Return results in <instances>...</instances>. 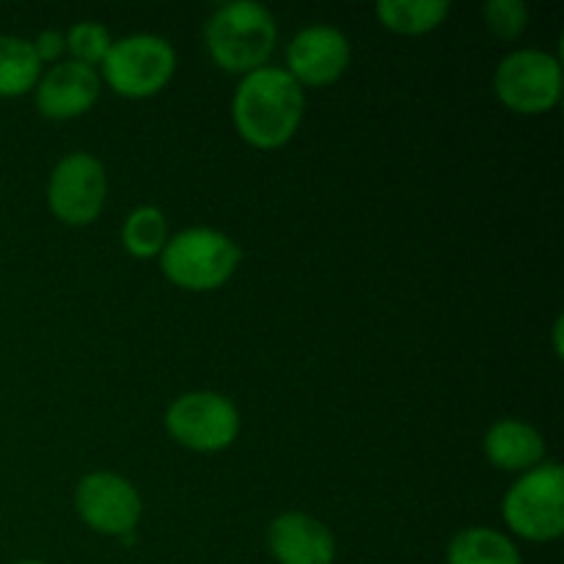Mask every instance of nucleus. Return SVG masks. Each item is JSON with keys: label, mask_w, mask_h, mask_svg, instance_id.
<instances>
[{"label": "nucleus", "mask_w": 564, "mask_h": 564, "mask_svg": "<svg viewBox=\"0 0 564 564\" xmlns=\"http://www.w3.org/2000/svg\"><path fill=\"white\" fill-rule=\"evenodd\" d=\"M102 80L94 66L77 61H61L36 83L39 113L53 121L77 119L97 105Z\"/></svg>", "instance_id": "obj_11"}, {"label": "nucleus", "mask_w": 564, "mask_h": 564, "mask_svg": "<svg viewBox=\"0 0 564 564\" xmlns=\"http://www.w3.org/2000/svg\"><path fill=\"white\" fill-rule=\"evenodd\" d=\"M505 521L529 543H551L564 534V471L560 463H540L505 496Z\"/></svg>", "instance_id": "obj_4"}, {"label": "nucleus", "mask_w": 564, "mask_h": 564, "mask_svg": "<svg viewBox=\"0 0 564 564\" xmlns=\"http://www.w3.org/2000/svg\"><path fill=\"white\" fill-rule=\"evenodd\" d=\"M204 42L220 69L246 77L268 66L279 42V25L268 6L235 0L209 17L204 25Z\"/></svg>", "instance_id": "obj_2"}, {"label": "nucleus", "mask_w": 564, "mask_h": 564, "mask_svg": "<svg viewBox=\"0 0 564 564\" xmlns=\"http://www.w3.org/2000/svg\"><path fill=\"white\" fill-rule=\"evenodd\" d=\"M165 430L180 446L202 455L229 449L240 435V413L235 402L215 391H191L171 402Z\"/></svg>", "instance_id": "obj_6"}, {"label": "nucleus", "mask_w": 564, "mask_h": 564, "mask_svg": "<svg viewBox=\"0 0 564 564\" xmlns=\"http://www.w3.org/2000/svg\"><path fill=\"white\" fill-rule=\"evenodd\" d=\"M176 72V53L163 36L135 33L110 44L102 77L119 97L147 99L163 91Z\"/></svg>", "instance_id": "obj_5"}, {"label": "nucleus", "mask_w": 564, "mask_h": 564, "mask_svg": "<svg viewBox=\"0 0 564 564\" xmlns=\"http://www.w3.org/2000/svg\"><path fill=\"white\" fill-rule=\"evenodd\" d=\"M482 14L488 31L501 42H516L529 28V9L523 0H488Z\"/></svg>", "instance_id": "obj_19"}, {"label": "nucleus", "mask_w": 564, "mask_h": 564, "mask_svg": "<svg viewBox=\"0 0 564 564\" xmlns=\"http://www.w3.org/2000/svg\"><path fill=\"white\" fill-rule=\"evenodd\" d=\"M33 50H36V58L42 64H55L61 58V53L66 50V39L64 33L58 31H42L36 36V42H31Z\"/></svg>", "instance_id": "obj_20"}, {"label": "nucleus", "mask_w": 564, "mask_h": 564, "mask_svg": "<svg viewBox=\"0 0 564 564\" xmlns=\"http://www.w3.org/2000/svg\"><path fill=\"white\" fill-rule=\"evenodd\" d=\"M240 259V246L229 235L196 226L169 237L160 253V268L165 279L180 290L213 292L237 273Z\"/></svg>", "instance_id": "obj_3"}, {"label": "nucleus", "mask_w": 564, "mask_h": 564, "mask_svg": "<svg viewBox=\"0 0 564 564\" xmlns=\"http://www.w3.org/2000/svg\"><path fill=\"white\" fill-rule=\"evenodd\" d=\"M268 549L279 564H334L336 540L323 521L284 512L268 529Z\"/></svg>", "instance_id": "obj_12"}, {"label": "nucleus", "mask_w": 564, "mask_h": 564, "mask_svg": "<svg viewBox=\"0 0 564 564\" xmlns=\"http://www.w3.org/2000/svg\"><path fill=\"white\" fill-rule=\"evenodd\" d=\"M108 198L105 165L88 152H72L50 174V213L66 226H88L102 215Z\"/></svg>", "instance_id": "obj_8"}, {"label": "nucleus", "mask_w": 564, "mask_h": 564, "mask_svg": "<svg viewBox=\"0 0 564 564\" xmlns=\"http://www.w3.org/2000/svg\"><path fill=\"white\" fill-rule=\"evenodd\" d=\"M350 66V42L339 28H303L286 47V72L297 86L323 88L339 80Z\"/></svg>", "instance_id": "obj_10"}, {"label": "nucleus", "mask_w": 564, "mask_h": 564, "mask_svg": "<svg viewBox=\"0 0 564 564\" xmlns=\"http://www.w3.org/2000/svg\"><path fill=\"white\" fill-rule=\"evenodd\" d=\"M121 242H124L127 253H132L135 259L160 257L169 242V218L163 215V209L149 207V204L132 209L121 229Z\"/></svg>", "instance_id": "obj_17"}, {"label": "nucleus", "mask_w": 564, "mask_h": 564, "mask_svg": "<svg viewBox=\"0 0 564 564\" xmlns=\"http://www.w3.org/2000/svg\"><path fill=\"white\" fill-rule=\"evenodd\" d=\"M449 0H380L375 6L380 25L400 36H424L444 25L449 17Z\"/></svg>", "instance_id": "obj_15"}, {"label": "nucleus", "mask_w": 564, "mask_h": 564, "mask_svg": "<svg viewBox=\"0 0 564 564\" xmlns=\"http://www.w3.org/2000/svg\"><path fill=\"white\" fill-rule=\"evenodd\" d=\"M75 510L94 532L108 534V538H127L141 523L143 501L135 485L121 474L94 471L77 485Z\"/></svg>", "instance_id": "obj_9"}, {"label": "nucleus", "mask_w": 564, "mask_h": 564, "mask_svg": "<svg viewBox=\"0 0 564 564\" xmlns=\"http://www.w3.org/2000/svg\"><path fill=\"white\" fill-rule=\"evenodd\" d=\"M494 91L512 113H549L562 99L560 61L543 50H516L496 69Z\"/></svg>", "instance_id": "obj_7"}, {"label": "nucleus", "mask_w": 564, "mask_h": 564, "mask_svg": "<svg viewBox=\"0 0 564 564\" xmlns=\"http://www.w3.org/2000/svg\"><path fill=\"white\" fill-rule=\"evenodd\" d=\"M446 564H523V560L507 534L488 527H471L449 540Z\"/></svg>", "instance_id": "obj_14"}, {"label": "nucleus", "mask_w": 564, "mask_h": 564, "mask_svg": "<svg viewBox=\"0 0 564 564\" xmlns=\"http://www.w3.org/2000/svg\"><path fill=\"white\" fill-rule=\"evenodd\" d=\"M485 455L501 471L527 474L545 460V438L532 424L505 419L485 435Z\"/></svg>", "instance_id": "obj_13"}, {"label": "nucleus", "mask_w": 564, "mask_h": 564, "mask_svg": "<svg viewBox=\"0 0 564 564\" xmlns=\"http://www.w3.org/2000/svg\"><path fill=\"white\" fill-rule=\"evenodd\" d=\"M42 77V61L28 39L0 33V97L14 99L36 88Z\"/></svg>", "instance_id": "obj_16"}, {"label": "nucleus", "mask_w": 564, "mask_h": 564, "mask_svg": "<svg viewBox=\"0 0 564 564\" xmlns=\"http://www.w3.org/2000/svg\"><path fill=\"white\" fill-rule=\"evenodd\" d=\"M64 39H66V50L72 53V61L94 66V69H97V64H102L110 44H113L108 28H102L99 22H91V20L72 25Z\"/></svg>", "instance_id": "obj_18"}, {"label": "nucleus", "mask_w": 564, "mask_h": 564, "mask_svg": "<svg viewBox=\"0 0 564 564\" xmlns=\"http://www.w3.org/2000/svg\"><path fill=\"white\" fill-rule=\"evenodd\" d=\"M306 110V94L279 66H262L242 77L231 99V119L242 141L253 149H281L295 138Z\"/></svg>", "instance_id": "obj_1"}, {"label": "nucleus", "mask_w": 564, "mask_h": 564, "mask_svg": "<svg viewBox=\"0 0 564 564\" xmlns=\"http://www.w3.org/2000/svg\"><path fill=\"white\" fill-rule=\"evenodd\" d=\"M14 564H50V562H39V560H22V562H14Z\"/></svg>", "instance_id": "obj_21"}]
</instances>
